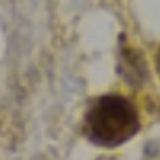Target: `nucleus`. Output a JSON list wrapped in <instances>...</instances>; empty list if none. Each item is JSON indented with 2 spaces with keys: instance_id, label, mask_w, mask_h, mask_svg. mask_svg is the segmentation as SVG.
Here are the masks:
<instances>
[{
  "instance_id": "1",
  "label": "nucleus",
  "mask_w": 160,
  "mask_h": 160,
  "mask_svg": "<svg viewBox=\"0 0 160 160\" xmlns=\"http://www.w3.org/2000/svg\"><path fill=\"white\" fill-rule=\"evenodd\" d=\"M86 130L93 143L118 147L140 130L136 106L121 95H104L93 102L86 116Z\"/></svg>"
},
{
  "instance_id": "2",
  "label": "nucleus",
  "mask_w": 160,
  "mask_h": 160,
  "mask_svg": "<svg viewBox=\"0 0 160 160\" xmlns=\"http://www.w3.org/2000/svg\"><path fill=\"white\" fill-rule=\"evenodd\" d=\"M158 65H160V54H158Z\"/></svg>"
}]
</instances>
